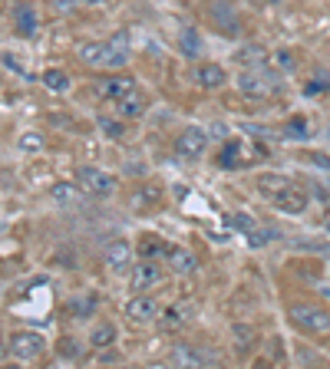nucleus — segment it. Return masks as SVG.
Returning <instances> with one entry per match:
<instances>
[{"label": "nucleus", "mask_w": 330, "mask_h": 369, "mask_svg": "<svg viewBox=\"0 0 330 369\" xmlns=\"http://www.w3.org/2000/svg\"><path fill=\"white\" fill-rule=\"evenodd\" d=\"M195 83L202 89H222L228 83V73L218 66V63H202L195 70Z\"/></svg>", "instance_id": "dca6fc26"}, {"label": "nucleus", "mask_w": 330, "mask_h": 369, "mask_svg": "<svg viewBox=\"0 0 330 369\" xmlns=\"http://www.w3.org/2000/svg\"><path fill=\"white\" fill-rule=\"evenodd\" d=\"M324 231H327V235H330V221H327V224H324Z\"/></svg>", "instance_id": "a19ab883"}, {"label": "nucleus", "mask_w": 330, "mask_h": 369, "mask_svg": "<svg viewBox=\"0 0 330 369\" xmlns=\"http://www.w3.org/2000/svg\"><path fill=\"white\" fill-rule=\"evenodd\" d=\"M188 317H192V313H188V307H185V303H175V307H168V310L159 317V323H162V330H179Z\"/></svg>", "instance_id": "4be33fe9"}, {"label": "nucleus", "mask_w": 330, "mask_h": 369, "mask_svg": "<svg viewBox=\"0 0 330 369\" xmlns=\"http://www.w3.org/2000/svg\"><path fill=\"white\" fill-rule=\"evenodd\" d=\"M165 281L162 267L152 264L149 257H142L139 264L133 267V277H129V287H133V294H149L152 287H159Z\"/></svg>", "instance_id": "39448f33"}, {"label": "nucleus", "mask_w": 330, "mask_h": 369, "mask_svg": "<svg viewBox=\"0 0 330 369\" xmlns=\"http://www.w3.org/2000/svg\"><path fill=\"white\" fill-rule=\"evenodd\" d=\"M46 350V340L40 333H33V330H23V333H17L14 340H10V356L17 359H23V363H30V359H40Z\"/></svg>", "instance_id": "423d86ee"}, {"label": "nucleus", "mask_w": 330, "mask_h": 369, "mask_svg": "<svg viewBox=\"0 0 330 369\" xmlns=\"http://www.w3.org/2000/svg\"><path fill=\"white\" fill-rule=\"evenodd\" d=\"M235 337H238L235 343H238L241 350H248V346L255 343V340H251V337H255V330H251V326H235Z\"/></svg>", "instance_id": "72a5a7b5"}, {"label": "nucleus", "mask_w": 330, "mask_h": 369, "mask_svg": "<svg viewBox=\"0 0 330 369\" xmlns=\"http://www.w3.org/2000/svg\"><path fill=\"white\" fill-rule=\"evenodd\" d=\"M165 261H168V267H172L175 274H192V270H195V257L188 251H182V248H168V251H165Z\"/></svg>", "instance_id": "6ab92c4d"}, {"label": "nucleus", "mask_w": 330, "mask_h": 369, "mask_svg": "<svg viewBox=\"0 0 330 369\" xmlns=\"http://www.w3.org/2000/svg\"><path fill=\"white\" fill-rule=\"evenodd\" d=\"M126 59H129V33H116L113 40H106L103 66L106 70H119V66H126Z\"/></svg>", "instance_id": "9d476101"}, {"label": "nucleus", "mask_w": 330, "mask_h": 369, "mask_svg": "<svg viewBox=\"0 0 330 369\" xmlns=\"http://www.w3.org/2000/svg\"><path fill=\"white\" fill-rule=\"evenodd\" d=\"M135 89L133 76H106L103 83H99V92H103L109 103H116V99H122V96H129Z\"/></svg>", "instance_id": "2eb2a0df"}, {"label": "nucleus", "mask_w": 330, "mask_h": 369, "mask_svg": "<svg viewBox=\"0 0 330 369\" xmlns=\"http://www.w3.org/2000/svg\"><path fill=\"white\" fill-rule=\"evenodd\" d=\"M307 201H311V198H307V192H304V188H298V185H287L284 192L274 198V205L281 208L284 215H304V211H307Z\"/></svg>", "instance_id": "f8f14e48"}, {"label": "nucleus", "mask_w": 330, "mask_h": 369, "mask_svg": "<svg viewBox=\"0 0 330 369\" xmlns=\"http://www.w3.org/2000/svg\"><path fill=\"white\" fill-rule=\"evenodd\" d=\"M238 155H241V142L238 139H228L225 146H222L218 165H222V168H235V165H238Z\"/></svg>", "instance_id": "bb28decb"}, {"label": "nucleus", "mask_w": 330, "mask_h": 369, "mask_svg": "<svg viewBox=\"0 0 330 369\" xmlns=\"http://www.w3.org/2000/svg\"><path fill=\"white\" fill-rule=\"evenodd\" d=\"M287 317L304 333H327L330 330V313L324 307H314V303H291Z\"/></svg>", "instance_id": "f03ea898"}, {"label": "nucleus", "mask_w": 330, "mask_h": 369, "mask_svg": "<svg viewBox=\"0 0 330 369\" xmlns=\"http://www.w3.org/2000/svg\"><path fill=\"white\" fill-rule=\"evenodd\" d=\"M330 89V83H307V96H314V92H324Z\"/></svg>", "instance_id": "4c0bfd02"}, {"label": "nucleus", "mask_w": 330, "mask_h": 369, "mask_svg": "<svg viewBox=\"0 0 330 369\" xmlns=\"http://www.w3.org/2000/svg\"><path fill=\"white\" fill-rule=\"evenodd\" d=\"M76 57L83 59V63H90V66H103L106 59V43H83L76 50Z\"/></svg>", "instance_id": "393cba45"}, {"label": "nucleus", "mask_w": 330, "mask_h": 369, "mask_svg": "<svg viewBox=\"0 0 330 369\" xmlns=\"http://www.w3.org/2000/svg\"><path fill=\"white\" fill-rule=\"evenodd\" d=\"M43 86L50 89V92H66V89H70V76L63 73V70H46Z\"/></svg>", "instance_id": "cd10ccee"}, {"label": "nucleus", "mask_w": 330, "mask_h": 369, "mask_svg": "<svg viewBox=\"0 0 330 369\" xmlns=\"http://www.w3.org/2000/svg\"><path fill=\"white\" fill-rule=\"evenodd\" d=\"M172 363H182V366H218V356L208 353V350H195V346H175Z\"/></svg>", "instance_id": "9b49d317"}, {"label": "nucleus", "mask_w": 330, "mask_h": 369, "mask_svg": "<svg viewBox=\"0 0 330 369\" xmlns=\"http://www.w3.org/2000/svg\"><path fill=\"white\" fill-rule=\"evenodd\" d=\"M86 3H96V0H86Z\"/></svg>", "instance_id": "79ce46f5"}, {"label": "nucleus", "mask_w": 330, "mask_h": 369, "mask_svg": "<svg viewBox=\"0 0 330 369\" xmlns=\"http://www.w3.org/2000/svg\"><path fill=\"white\" fill-rule=\"evenodd\" d=\"M235 57H238L241 66H264L271 53L264 50V46H244V50H238Z\"/></svg>", "instance_id": "b1692460"}, {"label": "nucleus", "mask_w": 330, "mask_h": 369, "mask_svg": "<svg viewBox=\"0 0 330 369\" xmlns=\"http://www.w3.org/2000/svg\"><path fill=\"white\" fill-rule=\"evenodd\" d=\"M116 109H119V116H126V119H139L142 112H146V99H142V96L133 89L129 96L116 99Z\"/></svg>", "instance_id": "412c9836"}, {"label": "nucleus", "mask_w": 330, "mask_h": 369, "mask_svg": "<svg viewBox=\"0 0 330 369\" xmlns=\"http://www.w3.org/2000/svg\"><path fill=\"white\" fill-rule=\"evenodd\" d=\"M93 307H96V300H93V297H79V300L70 303V313H73V317H90Z\"/></svg>", "instance_id": "2f4dec72"}, {"label": "nucleus", "mask_w": 330, "mask_h": 369, "mask_svg": "<svg viewBox=\"0 0 330 369\" xmlns=\"http://www.w3.org/2000/svg\"><path fill=\"white\" fill-rule=\"evenodd\" d=\"M162 201V185H152V181H142L133 195V208L135 211H152Z\"/></svg>", "instance_id": "4468645a"}, {"label": "nucleus", "mask_w": 330, "mask_h": 369, "mask_svg": "<svg viewBox=\"0 0 330 369\" xmlns=\"http://www.w3.org/2000/svg\"><path fill=\"white\" fill-rule=\"evenodd\" d=\"M76 181L86 188V195L93 198H109V195L116 192V175H109L103 168H96V165H79L76 168Z\"/></svg>", "instance_id": "7ed1b4c3"}, {"label": "nucleus", "mask_w": 330, "mask_h": 369, "mask_svg": "<svg viewBox=\"0 0 330 369\" xmlns=\"http://www.w3.org/2000/svg\"><path fill=\"white\" fill-rule=\"evenodd\" d=\"M90 343L96 346V350H109V346L116 343V326H113V323H99V326H93Z\"/></svg>", "instance_id": "5701e85b"}, {"label": "nucleus", "mask_w": 330, "mask_h": 369, "mask_svg": "<svg viewBox=\"0 0 330 369\" xmlns=\"http://www.w3.org/2000/svg\"><path fill=\"white\" fill-rule=\"evenodd\" d=\"M17 146H20V152H27V155H40L46 148V139L40 132H27V135L17 139Z\"/></svg>", "instance_id": "a878e982"}, {"label": "nucleus", "mask_w": 330, "mask_h": 369, "mask_svg": "<svg viewBox=\"0 0 330 369\" xmlns=\"http://www.w3.org/2000/svg\"><path fill=\"white\" fill-rule=\"evenodd\" d=\"M238 92H244L248 99H271L281 92V73L278 70H244L238 76Z\"/></svg>", "instance_id": "f257e3e1"}, {"label": "nucleus", "mask_w": 330, "mask_h": 369, "mask_svg": "<svg viewBox=\"0 0 330 369\" xmlns=\"http://www.w3.org/2000/svg\"><path fill=\"white\" fill-rule=\"evenodd\" d=\"M211 23L222 30L225 37H235L241 30V23H238V14H235V7L228 3V0H218V3H211Z\"/></svg>", "instance_id": "6e6552de"}, {"label": "nucleus", "mask_w": 330, "mask_h": 369, "mask_svg": "<svg viewBox=\"0 0 330 369\" xmlns=\"http://www.w3.org/2000/svg\"><path fill=\"white\" fill-rule=\"evenodd\" d=\"M179 46H182V57H188V59H198V57H202V50H205L202 37H198L192 27H185L179 33Z\"/></svg>", "instance_id": "aec40b11"}, {"label": "nucleus", "mask_w": 330, "mask_h": 369, "mask_svg": "<svg viewBox=\"0 0 330 369\" xmlns=\"http://www.w3.org/2000/svg\"><path fill=\"white\" fill-rule=\"evenodd\" d=\"M7 353H10V343L0 337V359H7Z\"/></svg>", "instance_id": "58836bf2"}, {"label": "nucleus", "mask_w": 330, "mask_h": 369, "mask_svg": "<svg viewBox=\"0 0 330 369\" xmlns=\"http://www.w3.org/2000/svg\"><path fill=\"white\" fill-rule=\"evenodd\" d=\"M304 126H307L304 119H294V122H287V132H284V135H291V139H307L311 132H307Z\"/></svg>", "instance_id": "f704fd0d"}, {"label": "nucleus", "mask_w": 330, "mask_h": 369, "mask_svg": "<svg viewBox=\"0 0 330 369\" xmlns=\"http://www.w3.org/2000/svg\"><path fill=\"white\" fill-rule=\"evenodd\" d=\"M60 353L63 356H70V359H79L83 356V346H76V343H70V337L60 343Z\"/></svg>", "instance_id": "e433bc0d"}, {"label": "nucleus", "mask_w": 330, "mask_h": 369, "mask_svg": "<svg viewBox=\"0 0 330 369\" xmlns=\"http://www.w3.org/2000/svg\"><path fill=\"white\" fill-rule=\"evenodd\" d=\"M255 7H264V3H278V0H251Z\"/></svg>", "instance_id": "ea45409f"}, {"label": "nucleus", "mask_w": 330, "mask_h": 369, "mask_svg": "<svg viewBox=\"0 0 330 369\" xmlns=\"http://www.w3.org/2000/svg\"><path fill=\"white\" fill-rule=\"evenodd\" d=\"M168 251V244H162V241H155V237H146V241H142V244H139V254H142V257H155V254H165Z\"/></svg>", "instance_id": "7c9ffc66"}, {"label": "nucleus", "mask_w": 330, "mask_h": 369, "mask_svg": "<svg viewBox=\"0 0 330 369\" xmlns=\"http://www.w3.org/2000/svg\"><path fill=\"white\" fill-rule=\"evenodd\" d=\"M129 261H133V244L129 241H109L103 248V264L109 267V270H126L129 267Z\"/></svg>", "instance_id": "1a4fd4ad"}, {"label": "nucleus", "mask_w": 330, "mask_h": 369, "mask_svg": "<svg viewBox=\"0 0 330 369\" xmlns=\"http://www.w3.org/2000/svg\"><path fill=\"white\" fill-rule=\"evenodd\" d=\"M271 237H274V231H261V228H255V231L248 235V241H251V248H261V244H268Z\"/></svg>", "instance_id": "c9c22d12"}, {"label": "nucleus", "mask_w": 330, "mask_h": 369, "mask_svg": "<svg viewBox=\"0 0 330 369\" xmlns=\"http://www.w3.org/2000/svg\"><path fill=\"white\" fill-rule=\"evenodd\" d=\"M287 185H291V178L274 175V172H268V175H258V192H261V195H268L271 201H274L278 195L284 192Z\"/></svg>", "instance_id": "a211bd4d"}, {"label": "nucleus", "mask_w": 330, "mask_h": 369, "mask_svg": "<svg viewBox=\"0 0 330 369\" xmlns=\"http://www.w3.org/2000/svg\"><path fill=\"white\" fill-rule=\"evenodd\" d=\"M83 185L76 188L73 181H57L53 188H50V198H53V205L57 208H79L83 205Z\"/></svg>", "instance_id": "ddd939ff"}, {"label": "nucleus", "mask_w": 330, "mask_h": 369, "mask_svg": "<svg viewBox=\"0 0 330 369\" xmlns=\"http://www.w3.org/2000/svg\"><path fill=\"white\" fill-rule=\"evenodd\" d=\"M175 152H179L182 159H188V162H198V159L208 152V132L198 129V126H188V129L175 139Z\"/></svg>", "instance_id": "20e7f679"}, {"label": "nucleus", "mask_w": 330, "mask_h": 369, "mask_svg": "<svg viewBox=\"0 0 330 369\" xmlns=\"http://www.w3.org/2000/svg\"><path fill=\"white\" fill-rule=\"evenodd\" d=\"M231 224L238 228L241 235H251V231H255V228H258V224H255V218H251V215H235V218H231Z\"/></svg>", "instance_id": "473e14b6"}, {"label": "nucleus", "mask_w": 330, "mask_h": 369, "mask_svg": "<svg viewBox=\"0 0 330 369\" xmlns=\"http://www.w3.org/2000/svg\"><path fill=\"white\" fill-rule=\"evenodd\" d=\"M96 126H99V132H103L106 139H122V135H126V126H122L119 119L99 116V119H96Z\"/></svg>", "instance_id": "c85d7f7f"}, {"label": "nucleus", "mask_w": 330, "mask_h": 369, "mask_svg": "<svg viewBox=\"0 0 330 369\" xmlns=\"http://www.w3.org/2000/svg\"><path fill=\"white\" fill-rule=\"evenodd\" d=\"M268 63L281 73V70H294V57L287 53V50H271V57H268Z\"/></svg>", "instance_id": "c756f323"}, {"label": "nucleus", "mask_w": 330, "mask_h": 369, "mask_svg": "<svg viewBox=\"0 0 330 369\" xmlns=\"http://www.w3.org/2000/svg\"><path fill=\"white\" fill-rule=\"evenodd\" d=\"M122 313H126L133 323H152V320L159 317V303H155L149 294H135V297H129V300H126Z\"/></svg>", "instance_id": "0eeeda50"}, {"label": "nucleus", "mask_w": 330, "mask_h": 369, "mask_svg": "<svg viewBox=\"0 0 330 369\" xmlns=\"http://www.w3.org/2000/svg\"><path fill=\"white\" fill-rule=\"evenodd\" d=\"M14 27H17L20 37H33V33H37V14H33V7L17 3L14 7Z\"/></svg>", "instance_id": "f3484780"}]
</instances>
